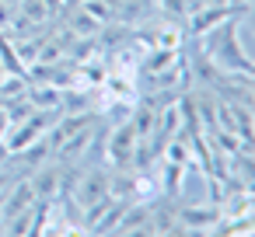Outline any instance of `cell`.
<instances>
[{"instance_id": "6da1fadb", "label": "cell", "mask_w": 255, "mask_h": 237, "mask_svg": "<svg viewBox=\"0 0 255 237\" xmlns=\"http://www.w3.org/2000/svg\"><path fill=\"white\" fill-rule=\"evenodd\" d=\"M238 18L241 14H231L224 18L220 25H213L210 32H203V53L220 67V70H231V74H252V53L241 46L238 39Z\"/></svg>"}, {"instance_id": "7a4b0ae2", "label": "cell", "mask_w": 255, "mask_h": 237, "mask_svg": "<svg viewBox=\"0 0 255 237\" xmlns=\"http://www.w3.org/2000/svg\"><path fill=\"white\" fill-rule=\"evenodd\" d=\"M136 147H140V136H136V129H133L129 119H123V126H119L112 136H105V157H112V164H119L123 171L133 167Z\"/></svg>"}, {"instance_id": "3957f363", "label": "cell", "mask_w": 255, "mask_h": 237, "mask_svg": "<svg viewBox=\"0 0 255 237\" xmlns=\"http://www.w3.org/2000/svg\"><path fill=\"white\" fill-rule=\"evenodd\" d=\"M42 4H46V11H60V7H63V0H42Z\"/></svg>"}]
</instances>
